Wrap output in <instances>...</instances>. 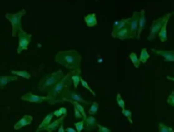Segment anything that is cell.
I'll use <instances>...</instances> for the list:
<instances>
[{"label": "cell", "mask_w": 174, "mask_h": 132, "mask_svg": "<svg viewBox=\"0 0 174 132\" xmlns=\"http://www.w3.org/2000/svg\"><path fill=\"white\" fill-rule=\"evenodd\" d=\"M74 72H75V70H72L68 75L64 76L60 81L57 82L53 86H51L49 88V90L47 91V93H48L47 101L49 102L50 105L62 101V95H64L65 91L68 89V88H70V86H71V84H72L71 76L74 74Z\"/></svg>", "instance_id": "obj_1"}, {"label": "cell", "mask_w": 174, "mask_h": 132, "mask_svg": "<svg viewBox=\"0 0 174 132\" xmlns=\"http://www.w3.org/2000/svg\"><path fill=\"white\" fill-rule=\"evenodd\" d=\"M81 60L82 57L76 50H67V51H58L54 57L55 63L62 65L68 70H77L80 69Z\"/></svg>", "instance_id": "obj_2"}, {"label": "cell", "mask_w": 174, "mask_h": 132, "mask_svg": "<svg viewBox=\"0 0 174 132\" xmlns=\"http://www.w3.org/2000/svg\"><path fill=\"white\" fill-rule=\"evenodd\" d=\"M62 77H64V73H62V70H58L57 72L45 76L39 82V91L40 92H47L49 90V88L60 81Z\"/></svg>", "instance_id": "obj_3"}, {"label": "cell", "mask_w": 174, "mask_h": 132, "mask_svg": "<svg viewBox=\"0 0 174 132\" xmlns=\"http://www.w3.org/2000/svg\"><path fill=\"white\" fill-rule=\"evenodd\" d=\"M25 14H26L25 9H22L21 12H18L17 13H5V19L8 20L10 22V24H12V37H16L17 34V31L22 28L21 20Z\"/></svg>", "instance_id": "obj_4"}, {"label": "cell", "mask_w": 174, "mask_h": 132, "mask_svg": "<svg viewBox=\"0 0 174 132\" xmlns=\"http://www.w3.org/2000/svg\"><path fill=\"white\" fill-rule=\"evenodd\" d=\"M171 16H172V13H166L164 17L155 20L153 22V24L151 25V28H150V35H149V37H147V40H149V41H152V40H154L157 37L158 33H159V31H160L163 24H164V22L166 20H169V17Z\"/></svg>", "instance_id": "obj_5"}, {"label": "cell", "mask_w": 174, "mask_h": 132, "mask_svg": "<svg viewBox=\"0 0 174 132\" xmlns=\"http://www.w3.org/2000/svg\"><path fill=\"white\" fill-rule=\"evenodd\" d=\"M17 37H18V47H17V53L20 54L23 50L28 49V46L30 44L32 35L27 34L23 29H20L17 31Z\"/></svg>", "instance_id": "obj_6"}, {"label": "cell", "mask_w": 174, "mask_h": 132, "mask_svg": "<svg viewBox=\"0 0 174 132\" xmlns=\"http://www.w3.org/2000/svg\"><path fill=\"white\" fill-rule=\"evenodd\" d=\"M138 20H139V12H134L132 17L129 20V31H130V39L136 38L137 35V29H138Z\"/></svg>", "instance_id": "obj_7"}, {"label": "cell", "mask_w": 174, "mask_h": 132, "mask_svg": "<svg viewBox=\"0 0 174 132\" xmlns=\"http://www.w3.org/2000/svg\"><path fill=\"white\" fill-rule=\"evenodd\" d=\"M66 100H75V101H78V102H80V104H84V105H90L89 101L83 100L79 93L74 92V91H71V90H70V88H68V89L65 91V93H64V95H62V101H65Z\"/></svg>", "instance_id": "obj_8"}, {"label": "cell", "mask_w": 174, "mask_h": 132, "mask_svg": "<svg viewBox=\"0 0 174 132\" xmlns=\"http://www.w3.org/2000/svg\"><path fill=\"white\" fill-rule=\"evenodd\" d=\"M21 100L24 101L32 102V104H41V102L48 100V96H40V95L33 94L32 92H28V93L24 94L23 96L21 97Z\"/></svg>", "instance_id": "obj_9"}, {"label": "cell", "mask_w": 174, "mask_h": 132, "mask_svg": "<svg viewBox=\"0 0 174 132\" xmlns=\"http://www.w3.org/2000/svg\"><path fill=\"white\" fill-rule=\"evenodd\" d=\"M112 37L113 38H117L120 40H126V39H130V31H129V26H125L123 29L121 30L112 33Z\"/></svg>", "instance_id": "obj_10"}, {"label": "cell", "mask_w": 174, "mask_h": 132, "mask_svg": "<svg viewBox=\"0 0 174 132\" xmlns=\"http://www.w3.org/2000/svg\"><path fill=\"white\" fill-rule=\"evenodd\" d=\"M152 51L158 54V56H163L166 61H170V63L174 61V50H158L152 48Z\"/></svg>", "instance_id": "obj_11"}, {"label": "cell", "mask_w": 174, "mask_h": 132, "mask_svg": "<svg viewBox=\"0 0 174 132\" xmlns=\"http://www.w3.org/2000/svg\"><path fill=\"white\" fill-rule=\"evenodd\" d=\"M147 19H146V10L142 9L139 12V20H138V29H137V35H136V39H140V35L143 29L146 28Z\"/></svg>", "instance_id": "obj_12"}, {"label": "cell", "mask_w": 174, "mask_h": 132, "mask_svg": "<svg viewBox=\"0 0 174 132\" xmlns=\"http://www.w3.org/2000/svg\"><path fill=\"white\" fill-rule=\"evenodd\" d=\"M66 116H67V114H66V115H62V116H61V117H58V120L54 121V122H51V123H49V124H48V125H47L45 128H44L43 131H48V132H53V131H57V128H58V126L61 125V123L62 122V121L65 120Z\"/></svg>", "instance_id": "obj_13"}, {"label": "cell", "mask_w": 174, "mask_h": 132, "mask_svg": "<svg viewBox=\"0 0 174 132\" xmlns=\"http://www.w3.org/2000/svg\"><path fill=\"white\" fill-rule=\"evenodd\" d=\"M32 121H33V118L31 116H29V115H26L24 116L23 118H22L18 122H17L16 124H14V126L13 128L16 130H18V129H21V128H23L24 126L26 125H29V124H31L32 123Z\"/></svg>", "instance_id": "obj_14"}, {"label": "cell", "mask_w": 174, "mask_h": 132, "mask_svg": "<svg viewBox=\"0 0 174 132\" xmlns=\"http://www.w3.org/2000/svg\"><path fill=\"white\" fill-rule=\"evenodd\" d=\"M17 76L13 75V76H0V88L3 89L7 84L12 82V81H17Z\"/></svg>", "instance_id": "obj_15"}, {"label": "cell", "mask_w": 174, "mask_h": 132, "mask_svg": "<svg viewBox=\"0 0 174 132\" xmlns=\"http://www.w3.org/2000/svg\"><path fill=\"white\" fill-rule=\"evenodd\" d=\"M84 21H85V24L87 25V27H89V28L95 27V26L97 25V20H96L95 13H89V14H87V16H85Z\"/></svg>", "instance_id": "obj_16"}, {"label": "cell", "mask_w": 174, "mask_h": 132, "mask_svg": "<svg viewBox=\"0 0 174 132\" xmlns=\"http://www.w3.org/2000/svg\"><path fill=\"white\" fill-rule=\"evenodd\" d=\"M168 21L169 20H166L164 22V24H163V26L160 29V31H159V33H158L159 38H160V40L162 42L167 41V25H168Z\"/></svg>", "instance_id": "obj_17"}, {"label": "cell", "mask_w": 174, "mask_h": 132, "mask_svg": "<svg viewBox=\"0 0 174 132\" xmlns=\"http://www.w3.org/2000/svg\"><path fill=\"white\" fill-rule=\"evenodd\" d=\"M129 20H130V19H123V20H120V21H116V22H115L114 26H113V31H112V33H115V32L121 30V29H123V28L125 27V26L128 25Z\"/></svg>", "instance_id": "obj_18"}, {"label": "cell", "mask_w": 174, "mask_h": 132, "mask_svg": "<svg viewBox=\"0 0 174 132\" xmlns=\"http://www.w3.org/2000/svg\"><path fill=\"white\" fill-rule=\"evenodd\" d=\"M85 123H86V130L87 131H90V130H93L95 126H96V119L93 117V115H90L89 117H86V118L84 119Z\"/></svg>", "instance_id": "obj_19"}, {"label": "cell", "mask_w": 174, "mask_h": 132, "mask_svg": "<svg viewBox=\"0 0 174 132\" xmlns=\"http://www.w3.org/2000/svg\"><path fill=\"white\" fill-rule=\"evenodd\" d=\"M52 118H53V113L48 114V115L45 117V118L43 119L42 123H40V125H39V127H38V129H37L36 131H37V132H39V131H43L44 128H45V127L48 125V124H49V123L51 122V120H52Z\"/></svg>", "instance_id": "obj_20"}, {"label": "cell", "mask_w": 174, "mask_h": 132, "mask_svg": "<svg viewBox=\"0 0 174 132\" xmlns=\"http://www.w3.org/2000/svg\"><path fill=\"white\" fill-rule=\"evenodd\" d=\"M65 101H69V102H71V104L74 105V108L77 109V110H78V111L81 113V115H82L83 119H85V118H86V117H87L86 113H85V109H84L83 105L80 104V102H78V101H75V100H66Z\"/></svg>", "instance_id": "obj_21"}, {"label": "cell", "mask_w": 174, "mask_h": 132, "mask_svg": "<svg viewBox=\"0 0 174 132\" xmlns=\"http://www.w3.org/2000/svg\"><path fill=\"white\" fill-rule=\"evenodd\" d=\"M80 74H81V70L80 69H77L75 70V72H74V74L71 76V80H72V84L74 85V87L77 88L80 83Z\"/></svg>", "instance_id": "obj_22"}, {"label": "cell", "mask_w": 174, "mask_h": 132, "mask_svg": "<svg viewBox=\"0 0 174 132\" xmlns=\"http://www.w3.org/2000/svg\"><path fill=\"white\" fill-rule=\"evenodd\" d=\"M150 58V54L147 52V48H142V51H140V56H139V61L142 64H146L147 60Z\"/></svg>", "instance_id": "obj_23"}, {"label": "cell", "mask_w": 174, "mask_h": 132, "mask_svg": "<svg viewBox=\"0 0 174 132\" xmlns=\"http://www.w3.org/2000/svg\"><path fill=\"white\" fill-rule=\"evenodd\" d=\"M129 58H130V61H132V64L134 65V67L137 69L139 68V65H140V61H139V57L136 56V53L134 52H131L129 54Z\"/></svg>", "instance_id": "obj_24"}, {"label": "cell", "mask_w": 174, "mask_h": 132, "mask_svg": "<svg viewBox=\"0 0 174 132\" xmlns=\"http://www.w3.org/2000/svg\"><path fill=\"white\" fill-rule=\"evenodd\" d=\"M10 73H12V75L23 77V78H25V79H30L31 78L30 73H28L27 71H14V70H12V71L10 72Z\"/></svg>", "instance_id": "obj_25"}, {"label": "cell", "mask_w": 174, "mask_h": 132, "mask_svg": "<svg viewBox=\"0 0 174 132\" xmlns=\"http://www.w3.org/2000/svg\"><path fill=\"white\" fill-rule=\"evenodd\" d=\"M90 105L91 107L88 110V114H89V115H94V114H96L98 111V107H99L98 102L94 101V102H92V104H90Z\"/></svg>", "instance_id": "obj_26"}, {"label": "cell", "mask_w": 174, "mask_h": 132, "mask_svg": "<svg viewBox=\"0 0 174 132\" xmlns=\"http://www.w3.org/2000/svg\"><path fill=\"white\" fill-rule=\"evenodd\" d=\"M159 132H174V129L164 123H160L159 124Z\"/></svg>", "instance_id": "obj_27"}, {"label": "cell", "mask_w": 174, "mask_h": 132, "mask_svg": "<svg viewBox=\"0 0 174 132\" xmlns=\"http://www.w3.org/2000/svg\"><path fill=\"white\" fill-rule=\"evenodd\" d=\"M80 83H81V85H82V86L85 88V89H87L88 91H89V92H91V94L93 95V96H95V92L91 89V87H90L89 85H88V83H87L86 81H85V80H84L83 78H80Z\"/></svg>", "instance_id": "obj_28"}, {"label": "cell", "mask_w": 174, "mask_h": 132, "mask_svg": "<svg viewBox=\"0 0 174 132\" xmlns=\"http://www.w3.org/2000/svg\"><path fill=\"white\" fill-rule=\"evenodd\" d=\"M122 114H123V115L126 117V118L128 119V121H129V123L130 124H132L133 123V121H132V114H131V112L129 111V110H126V109H122Z\"/></svg>", "instance_id": "obj_29"}, {"label": "cell", "mask_w": 174, "mask_h": 132, "mask_svg": "<svg viewBox=\"0 0 174 132\" xmlns=\"http://www.w3.org/2000/svg\"><path fill=\"white\" fill-rule=\"evenodd\" d=\"M116 100H117V102H118V105H119L121 109H124L125 108V101H124L123 98L121 97V94L120 93H117Z\"/></svg>", "instance_id": "obj_30"}, {"label": "cell", "mask_w": 174, "mask_h": 132, "mask_svg": "<svg viewBox=\"0 0 174 132\" xmlns=\"http://www.w3.org/2000/svg\"><path fill=\"white\" fill-rule=\"evenodd\" d=\"M84 124H85V121H80V122H76L75 123V128H76V131L77 132H81L84 129Z\"/></svg>", "instance_id": "obj_31"}, {"label": "cell", "mask_w": 174, "mask_h": 132, "mask_svg": "<svg viewBox=\"0 0 174 132\" xmlns=\"http://www.w3.org/2000/svg\"><path fill=\"white\" fill-rule=\"evenodd\" d=\"M167 104L172 105V107L174 108V91H172V92L170 93L169 97L167 98Z\"/></svg>", "instance_id": "obj_32"}, {"label": "cell", "mask_w": 174, "mask_h": 132, "mask_svg": "<svg viewBox=\"0 0 174 132\" xmlns=\"http://www.w3.org/2000/svg\"><path fill=\"white\" fill-rule=\"evenodd\" d=\"M96 126H97L99 132H111V131H112L111 129H109V128H107V127H105V126L101 125V124H97V123H96Z\"/></svg>", "instance_id": "obj_33"}, {"label": "cell", "mask_w": 174, "mask_h": 132, "mask_svg": "<svg viewBox=\"0 0 174 132\" xmlns=\"http://www.w3.org/2000/svg\"><path fill=\"white\" fill-rule=\"evenodd\" d=\"M74 112H75V118H77V119L82 118V115H81V113H80L77 109L74 108Z\"/></svg>", "instance_id": "obj_34"}, {"label": "cell", "mask_w": 174, "mask_h": 132, "mask_svg": "<svg viewBox=\"0 0 174 132\" xmlns=\"http://www.w3.org/2000/svg\"><path fill=\"white\" fill-rule=\"evenodd\" d=\"M57 131H58V132H65V129H64V122H62V123H61V125L58 126Z\"/></svg>", "instance_id": "obj_35"}, {"label": "cell", "mask_w": 174, "mask_h": 132, "mask_svg": "<svg viewBox=\"0 0 174 132\" xmlns=\"http://www.w3.org/2000/svg\"><path fill=\"white\" fill-rule=\"evenodd\" d=\"M53 116H55V117H61V116H62V114L61 113L60 110H57V111L53 112Z\"/></svg>", "instance_id": "obj_36"}, {"label": "cell", "mask_w": 174, "mask_h": 132, "mask_svg": "<svg viewBox=\"0 0 174 132\" xmlns=\"http://www.w3.org/2000/svg\"><path fill=\"white\" fill-rule=\"evenodd\" d=\"M60 111H61V113L62 114V115H66V114H67V109L64 108V107H62V108L60 109Z\"/></svg>", "instance_id": "obj_37"}, {"label": "cell", "mask_w": 174, "mask_h": 132, "mask_svg": "<svg viewBox=\"0 0 174 132\" xmlns=\"http://www.w3.org/2000/svg\"><path fill=\"white\" fill-rule=\"evenodd\" d=\"M65 131H67V132H75L76 130L74 129V128H71V127H67V129H65Z\"/></svg>", "instance_id": "obj_38"}, {"label": "cell", "mask_w": 174, "mask_h": 132, "mask_svg": "<svg viewBox=\"0 0 174 132\" xmlns=\"http://www.w3.org/2000/svg\"><path fill=\"white\" fill-rule=\"evenodd\" d=\"M167 79H168V80H171V81H174V77H170V76H167Z\"/></svg>", "instance_id": "obj_39"}, {"label": "cell", "mask_w": 174, "mask_h": 132, "mask_svg": "<svg viewBox=\"0 0 174 132\" xmlns=\"http://www.w3.org/2000/svg\"><path fill=\"white\" fill-rule=\"evenodd\" d=\"M173 14H174V12H173Z\"/></svg>", "instance_id": "obj_40"}]
</instances>
